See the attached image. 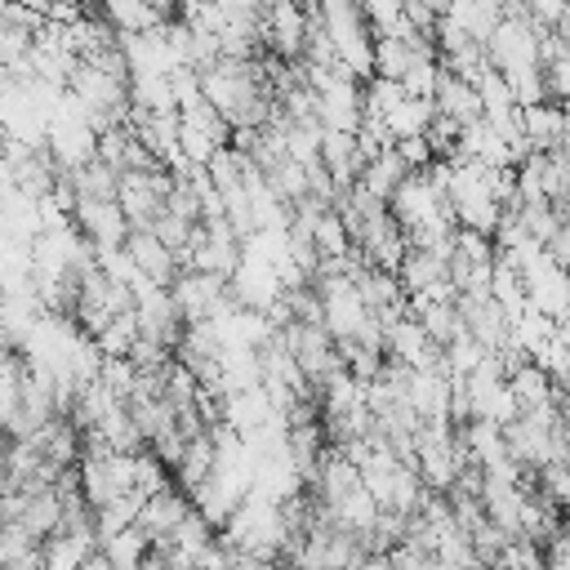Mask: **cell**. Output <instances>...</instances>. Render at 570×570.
Here are the masks:
<instances>
[{
	"mask_svg": "<svg viewBox=\"0 0 570 570\" xmlns=\"http://www.w3.org/2000/svg\"><path fill=\"white\" fill-rule=\"evenodd\" d=\"M436 116V107H432V98H401L396 107H392V116L383 120L387 125V138L396 142V138H410V134H423L428 129V120Z\"/></svg>",
	"mask_w": 570,
	"mask_h": 570,
	"instance_id": "ac0fdd59",
	"label": "cell"
},
{
	"mask_svg": "<svg viewBox=\"0 0 570 570\" xmlns=\"http://www.w3.org/2000/svg\"><path fill=\"white\" fill-rule=\"evenodd\" d=\"M134 312H138V338H151V343H160V347H169V352L178 347L187 321H183V312H178L169 285L142 289V294L134 298Z\"/></svg>",
	"mask_w": 570,
	"mask_h": 570,
	"instance_id": "3957f363",
	"label": "cell"
},
{
	"mask_svg": "<svg viewBox=\"0 0 570 570\" xmlns=\"http://www.w3.org/2000/svg\"><path fill=\"white\" fill-rule=\"evenodd\" d=\"M138 512H142V494H138V490H125V494H116L111 503L94 508L98 539H102V534H116V530H125V525H134V521H138Z\"/></svg>",
	"mask_w": 570,
	"mask_h": 570,
	"instance_id": "d6986e66",
	"label": "cell"
},
{
	"mask_svg": "<svg viewBox=\"0 0 570 570\" xmlns=\"http://www.w3.org/2000/svg\"><path fill=\"white\" fill-rule=\"evenodd\" d=\"M396 281L405 294H423V298H454V285H450V267L436 249H405L401 267H396Z\"/></svg>",
	"mask_w": 570,
	"mask_h": 570,
	"instance_id": "5b68a950",
	"label": "cell"
},
{
	"mask_svg": "<svg viewBox=\"0 0 570 570\" xmlns=\"http://www.w3.org/2000/svg\"><path fill=\"white\" fill-rule=\"evenodd\" d=\"M125 254L134 258V267H138L151 285H174V276H178V258L160 245V236H156L151 227H129V236H125Z\"/></svg>",
	"mask_w": 570,
	"mask_h": 570,
	"instance_id": "52a82bcc",
	"label": "cell"
},
{
	"mask_svg": "<svg viewBox=\"0 0 570 570\" xmlns=\"http://www.w3.org/2000/svg\"><path fill=\"white\" fill-rule=\"evenodd\" d=\"M552 31H557V40L566 45V53H570V0L561 4V13L552 18Z\"/></svg>",
	"mask_w": 570,
	"mask_h": 570,
	"instance_id": "d4e9b609",
	"label": "cell"
},
{
	"mask_svg": "<svg viewBox=\"0 0 570 570\" xmlns=\"http://www.w3.org/2000/svg\"><path fill=\"white\" fill-rule=\"evenodd\" d=\"M392 147H396V156H401V160H405V169H410V174H414V169H428V165H432V160H436V156H432V147H428V138H423V134H410V138H396V142H392Z\"/></svg>",
	"mask_w": 570,
	"mask_h": 570,
	"instance_id": "603a6c76",
	"label": "cell"
},
{
	"mask_svg": "<svg viewBox=\"0 0 570 570\" xmlns=\"http://www.w3.org/2000/svg\"><path fill=\"white\" fill-rule=\"evenodd\" d=\"M321 165L330 169V178H334V187H338V191H343V187H352V183H356V174H361V165H365L356 134L325 129V134H321Z\"/></svg>",
	"mask_w": 570,
	"mask_h": 570,
	"instance_id": "8fae6325",
	"label": "cell"
},
{
	"mask_svg": "<svg viewBox=\"0 0 570 570\" xmlns=\"http://www.w3.org/2000/svg\"><path fill=\"white\" fill-rule=\"evenodd\" d=\"M227 142H232V129L205 98L178 107V147H183L187 165H209V156L218 147H227Z\"/></svg>",
	"mask_w": 570,
	"mask_h": 570,
	"instance_id": "6da1fadb",
	"label": "cell"
},
{
	"mask_svg": "<svg viewBox=\"0 0 570 570\" xmlns=\"http://www.w3.org/2000/svg\"><path fill=\"white\" fill-rule=\"evenodd\" d=\"M361 9L374 36H396L405 27V0H361Z\"/></svg>",
	"mask_w": 570,
	"mask_h": 570,
	"instance_id": "44dd1931",
	"label": "cell"
},
{
	"mask_svg": "<svg viewBox=\"0 0 570 570\" xmlns=\"http://www.w3.org/2000/svg\"><path fill=\"white\" fill-rule=\"evenodd\" d=\"M169 472H174V485H178L183 494H191V490L214 472V436H209V428L183 441V454H178V463H174Z\"/></svg>",
	"mask_w": 570,
	"mask_h": 570,
	"instance_id": "4fadbf2b",
	"label": "cell"
},
{
	"mask_svg": "<svg viewBox=\"0 0 570 570\" xmlns=\"http://www.w3.org/2000/svg\"><path fill=\"white\" fill-rule=\"evenodd\" d=\"M98 552L107 557L111 570H138L142 557L151 552V539H147V534L138 530V521H134V525H125V530H116V534H102V539H98Z\"/></svg>",
	"mask_w": 570,
	"mask_h": 570,
	"instance_id": "9a60e30c",
	"label": "cell"
},
{
	"mask_svg": "<svg viewBox=\"0 0 570 570\" xmlns=\"http://www.w3.org/2000/svg\"><path fill=\"white\" fill-rule=\"evenodd\" d=\"M71 223H76V232H80L94 249H120L125 236H129V223H125V214H120L116 200L76 196V205H71Z\"/></svg>",
	"mask_w": 570,
	"mask_h": 570,
	"instance_id": "277c9868",
	"label": "cell"
},
{
	"mask_svg": "<svg viewBox=\"0 0 570 570\" xmlns=\"http://www.w3.org/2000/svg\"><path fill=\"white\" fill-rule=\"evenodd\" d=\"M98 548L94 530H53L40 539V570H80V561Z\"/></svg>",
	"mask_w": 570,
	"mask_h": 570,
	"instance_id": "30bf717a",
	"label": "cell"
},
{
	"mask_svg": "<svg viewBox=\"0 0 570 570\" xmlns=\"http://www.w3.org/2000/svg\"><path fill=\"white\" fill-rule=\"evenodd\" d=\"M543 254H548L557 267H566V263H570V223H557V232L543 240Z\"/></svg>",
	"mask_w": 570,
	"mask_h": 570,
	"instance_id": "cb8c5ba5",
	"label": "cell"
},
{
	"mask_svg": "<svg viewBox=\"0 0 570 570\" xmlns=\"http://www.w3.org/2000/svg\"><path fill=\"white\" fill-rule=\"evenodd\" d=\"M441 18L459 22L472 40H481V45H485V40H490V31L503 22V9H499V0H450Z\"/></svg>",
	"mask_w": 570,
	"mask_h": 570,
	"instance_id": "2e32d148",
	"label": "cell"
},
{
	"mask_svg": "<svg viewBox=\"0 0 570 570\" xmlns=\"http://www.w3.org/2000/svg\"><path fill=\"white\" fill-rule=\"evenodd\" d=\"M410 169H405V160L396 156V147H383L379 156H370L365 165H361V174H356V183L370 191V196H379V200H387L392 191H396V183L405 178Z\"/></svg>",
	"mask_w": 570,
	"mask_h": 570,
	"instance_id": "e0dca14e",
	"label": "cell"
},
{
	"mask_svg": "<svg viewBox=\"0 0 570 570\" xmlns=\"http://www.w3.org/2000/svg\"><path fill=\"white\" fill-rule=\"evenodd\" d=\"M508 392H512V401H517V414H525V410H534V405H548V401H557V392H552V379H548V370H543L539 361H525V365H517V370L508 374Z\"/></svg>",
	"mask_w": 570,
	"mask_h": 570,
	"instance_id": "5bb4252c",
	"label": "cell"
},
{
	"mask_svg": "<svg viewBox=\"0 0 570 570\" xmlns=\"http://www.w3.org/2000/svg\"><path fill=\"white\" fill-rule=\"evenodd\" d=\"M191 512V499L169 481V485H160L156 494H147L142 499V512H138V530L151 539V543H165L174 530H178V521Z\"/></svg>",
	"mask_w": 570,
	"mask_h": 570,
	"instance_id": "8992f818",
	"label": "cell"
},
{
	"mask_svg": "<svg viewBox=\"0 0 570 570\" xmlns=\"http://www.w3.org/2000/svg\"><path fill=\"white\" fill-rule=\"evenodd\" d=\"M494 570H548V561H543V548L539 543L508 539L503 552H499V561H494Z\"/></svg>",
	"mask_w": 570,
	"mask_h": 570,
	"instance_id": "ffe728a7",
	"label": "cell"
},
{
	"mask_svg": "<svg viewBox=\"0 0 570 570\" xmlns=\"http://www.w3.org/2000/svg\"><path fill=\"white\" fill-rule=\"evenodd\" d=\"M463 387H468L472 419H490V423H499V428L517 419V401H512V392H508V374H503L499 356H481V365L463 374Z\"/></svg>",
	"mask_w": 570,
	"mask_h": 570,
	"instance_id": "7a4b0ae2",
	"label": "cell"
},
{
	"mask_svg": "<svg viewBox=\"0 0 570 570\" xmlns=\"http://www.w3.org/2000/svg\"><path fill=\"white\" fill-rule=\"evenodd\" d=\"M561 272H566V281H570V263H566V267H561Z\"/></svg>",
	"mask_w": 570,
	"mask_h": 570,
	"instance_id": "484cf974",
	"label": "cell"
},
{
	"mask_svg": "<svg viewBox=\"0 0 570 570\" xmlns=\"http://www.w3.org/2000/svg\"><path fill=\"white\" fill-rule=\"evenodd\" d=\"M432 107H436L441 116H450L454 125H472V120H481L476 85H472V80H463V76H454V71H445V67H441V76H436Z\"/></svg>",
	"mask_w": 570,
	"mask_h": 570,
	"instance_id": "9c48e42d",
	"label": "cell"
},
{
	"mask_svg": "<svg viewBox=\"0 0 570 570\" xmlns=\"http://www.w3.org/2000/svg\"><path fill=\"white\" fill-rule=\"evenodd\" d=\"M566 120H570V111L557 98H543V102L521 107V138H525V147L530 151H552L557 138H561V129H566Z\"/></svg>",
	"mask_w": 570,
	"mask_h": 570,
	"instance_id": "ba28073f",
	"label": "cell"
},
{
	"mask_svg": "<svg viewBox=\"0 0 570 570\" xmlns=\"http://www.w3.org/2000/svg\"><path fill=\"white\" fill-rule=\"evenodd\" d=\"M387 566L392 570H441V561L432 557V552H423V548H414V543H392L387 548Z\"/></svg>",
	"mask_w": 570,
	"mask_h": 570,
	"instance_id": "7402d4cb",
	"label": "cell"
},
{
	"mask_svg": "<svg viewBox=\"0 0 570 570\" xmlns=\"http://www.w3.org/2000/svg\"><path fill=\"white\" fill-rule=\"evenodd\" d=\"M94 13L116 31V36H138L151 27H165V18L147 0H94Z\"/></svg>",
	"mask_w": 570,
	"mask_h": 570,
	"instance_id": "7c38bea8",
	"label": "cell"
}]
</instances>
